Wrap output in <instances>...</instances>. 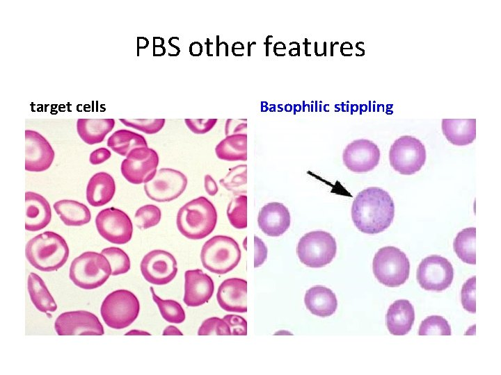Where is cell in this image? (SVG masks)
I'll return each instance as SVG.
<instances>
[{
	"mask_svg": "<svg viewBox=\"0 0 501 375\" xmlns=\"http://www.w3.org/2000/svg\"><path fill=\"white\" fill-rule=\"evenodd\" d=\"M342 159L350 171L356 173L367 172L374 169L380 160V150L372 141L356 140L344 149Z\"/></svg>",
	"mask_w": 501,
	"mask_h": 375,
	"instance_id": "obj_16",
	"label": "cell"
},
{
	"mask_svg": "<svg viewBox=\"0 0 501 375\" xmlns=\"http://www.w3.org/2000/svg\"><path fill=\"white\" fill-rule=\"evenodd\" d=\"M189 53L192 56H199L202 53V46L198 42H193L189 46Z\"/></svg>",
	"mask_w": 501,
	"mask_h": 375,
	"instance_id": "obj_46",
	"label": "cell"
},
{
	"mask_svg": "<svg viewBox=\"0 0 501 375\" xmlns=\"http://www.w3.org/2000/svg\"><path fill=\"white\" fill-rule=\"evenodd\" d=\"M426 149L418 139L403 135L391 145L389 160L392 168L403 175H411L420 171L426 161Z\"/></svg>",
	"mask_w": 501,
	"mask_h": 375,
	"instance_id": "obj_9",
	"label": "cell"
},
{
	"mask_svg": "<svg viewBox=\"0 0 501 375\" xmlns=\"http://www.w3.org/2000/svg\"><path fill=\"white\" fill-rule=\"evenodd\" d=\"M372 269L376 278L383 285L390 288L399 287L408 278L410 262L399 249L387 246L375 253Z\"/></svg>",
	"mask_w": 501,
	"mask_h": 375,
	"instance_id": "obj_6",
	"label": "cell"
},
{
	"mask_svg": "<svg viewBox=\"0 0 501 375\" xmlns=\"http://www.w3.org/2000/svg\"><path fill=\"white\" fill-rule=\"evenodd\" d=\"M223 319L228 324L232 335H247V322L242 317L237 315H226Z\"/></svg>",
	"mask_w": 501,
	"mask_h": 375,
	"instance_id": "obj_42",
	"label": "cell"
},
{
	"mask_svg": "<svg viewBox=\"0 0 501 375\" xmlns=\"http://www.w3.org/2000/svg\"><path fill=\"white\" fill-rule=\"evenodd\" d=\"M227 216L231 225L236 228L243 229L247 227V196L238 195L229 203Z\"/></svg>",
	"mask_w": 501,
	"mask_h": 375,
	"instance_id": "obj_33",
	"label": "cell"
},
{
	"mask_svg": "<svg viewBox=\"0 0 501 375\" xmlns=\"http://www.w3.org/2000/svg\"><path fill=\"white\" fill-rule=\"evenodd\" d=\"M217 211L206 197H199L182 206L177 212L176 224L178 231L191 240L208 236L217 223Z\"/></svg>",
	"mask_w": 501,
	"mask_h": 375,
	"instance_id": "obj_3",
	"label": "cell"
},
{
	"mask_svg": "<svg viewBox=\"0 0 501 375\" xmlns=\"http://www.w3.org/2000/svg\"><path fill=\"white\" fill-rule=\"evenodd\" d=\"M187 178L180 171L172 168H161L154 178L144 183L146 195L157 202L171 201L180 197L187 185Z\"/></svg>",
	"mask_w": 501,
	"mask_h": 375,
	"instance_id": "obj_11",
	"label": "cell"
},
{
	"mask_svg": "<svg viewBox=\"0 0 501 375\" xmlns=\"http://www.w3.org/2000/svg\"><path fill=\"white\" fill-rule=\"evenodd\" d=\"M25 255L35 269L42 272H53L66 262L69 248L61 235L53 231H45L28 241Z\"/></svg>",
	"mask_w": 501,
	"mask_h": 375,
	"instance_id": "obj_2",
	"label": "cell"
},
{
	"mask_svg": "<svg viewBox=\"0 0 501 375\" xmlns=\"http://www.w3.org/2000/svg\"><path fill=\"white\" fill-rule=\"evenodd\" d=\"M54 209L61 221L68 226H81L91 219L89 208L77 201L63 199L54 203Z\"/></svg>",
	"mask_w": 501,
	"mask_h": 375,
	"instance_id": "obj_27",
	"label": "cell"
},
{
	"mask_svg": "<svg viewBox=\"0 0 501 375\" xmlns=\"http://www.w3.org/2000/svg\"><path fill=\"white\" fill-rule=\"evenodd\" d=\"M475 291L476 277L474 276L465 282L461 292L462 306L465 310L471 313L476 312Z\"/></svg>",
	"mask_w": 501,
	"mask_h": 375,
	"instance_id": "obj_40",
	"label": "cell"
},
{
	"mask_svg": "<svg viewBox=\"0 0 501 375\" xmlns=\"http://www.w3.org/2000/svg\"><path fill=\"white\" fill-rule=\"evenodd\" d=\"M140 268L148 282L158 285L170 283L177 273L175 257L161 249L152 250L145 254L141 262Z\"/></svg>",
	"mask_w": 501,
	"mask_h": 375,
	"instance_id": "obj_14",
	"label": "cell"
},
{
	"mask_svg": "<svg viewBox=\"0 0 501 375\" xmlns=\"http://www.w3.org/2000/svg\"><path fill=\"white\" fill-rule=\"evenodd\" d=\"M50 143L38 132L25 131V169L40 172L48 169L54 159Z\"/></svg>",
	"mask_w": 501,
	"mask_h": 375,
	"instance_id": "obj_17",
	"label": "cell"
},
{
	"mask_svg": "<svg viewBox=\"0 0 501 375\" xmlns=\"http://www.w3.org/2000/svg\"><path fill=\"white\" fill-rule=\"evenodd\" d=\"M337 244L331 234L324 231L305 233L299 241L296 253L305 265L318 268L329 264L335 258Z\"/></svg>",
	"mask_w": 501,
	"mask_h": 375,
	"instance_id": "obj_8",
	"label": "cell"
},
{
	"mask_svg": "<svg viewBox=\"0 0 501 375\" xmlns=\"http://www.w3.org/2000/svg\"><path fill=\"white\" fill-rule=\"evenodd\" d=\"M454 278V269L451 262L438 255L424 258L417 271L418 281L426 290L440 292L450 286Z\"/></svg>",
	"mask_w": 501,
	"mask_h": 375,
	"instance_id": "obj_12",
	"label": "cell"
},
{
	"mask_svg": "<svg viewBox=\"0 0 501 375\" xmlns=\"http://www.w3.org/2000/svg\"><path fill=\"white\" fill-rule=\"evenodd\" d=\"M135 224L140 229H147L157 225L161 218V212L159 207L153 204H147L140 207L135 213Z\"/></svg>",
	"mask_w": 501,
	"mask_h": 375,
	"instance_id": "obj_37",
	"label": "cell"
},
{
	"mask_svg": "<svg viewBox=\"0 0 501 375\" xmlns=\"http://www.w3.org/2000/svg\"><path fill=\"white\" fill-rule=\"evenodd\" d=\"M111 156V151L105 147L94 150L90 154L89 161L92 165H97L107 160Z\"/></svg>",
	"mask_w": 501,
	"mask_h": 375,
	"instance_id": "obj_44",
	"label": "cell"
},
{
	"mask_svg": "<svg viewBox=\"0 0 501 375\" xmlns=\"http://www.w3.org/2000/svg\"><path fill=\"white\" fill-rule=\"evenodd\" d=\"M415 320L413 305L406 299H399L389 307L386 314V326L394 335H404L411 329Z\"/></svg>",
	"mask_w": 501,
	"mask_h": 375,
	"instance_id": "obj_22",
	"label": "cell"
},
{
	"mask_svg": "<svg viewBox=\"0 0 501 375\" xmlns=\"http://www.w3.org/2000/svg\"><path fill=\"white\" fill-rule=\"evenodd\" d=\"M217 119H185L188 128L195 134H205L211 131L217 122Z\"/></svg>",
	"mask_w": 501,
	"mask_h": 375,
	"instance_id": "obj_41",
	"label": "cell"
},
{
	"mask_svg": "<svg viewBox=\"0 0 501 375\" xmlns=\"http://www.w3.org/2000/svg\"><path fill=\"white\" fill-rule=\"evenodd\" d=\"M451 327L448 322L439 315H431L425 318L420 324L419 335H450Z\"/></svg>",
	"mask_w": 501,
	"mask_h": 375,
	"instance_id": "obj_36",
	"label": "cell"
},
{
	"mask_svg": "<svg viewBox=\"0 0 501 375\" xmlns=\"http://www.w3.org/2000/svg\"><path fill=\"white\" fill-rule=\"evenodd\" d=\"M255 257L254 267H257L264 263L267 258V249L264 243L257 236L254 237Z\"/></svg>",
	"mask_w": 501,
	"mask_h": 375,
	"instance_id": "obj_43",
	"label": "cell"
},
{
	"mask_svg": "<svg viewBox=\"0 0 501 375\" xmlns=\"http://www.w3.org/2000/svg\"><path fill=\"white\" fill-rule=\"evenodd\" d=\"M114 125L113 119H78L77 131L85 143L91 145L102 142Z\"/></svg>",
	"mask_w": 501,
	"mask_h": 375,
	"instance_id": "obj_26",
	"label": "cell"
},
{
	"mask_svg": "<svg viewBox=\"0 0 501 375\" xmlns=\"http://www.w3.org/2000/svg\"><path fill=\"white\" fill-rule=\"evenodd\" d=\"M246 165H240L230 169L226 176L219 180L221 186L235 194L246 192Z\"/></svg>",
	"mask_w": 501,
	"mask_h": 375,
	"instance_id": "obj_34",
	"label": "cell"
},
{
	"mask_svg": "<svg viewBox=\"0 0 501 375\" xmlns=\"http://www.w3.org/2000/svg\"><path fill=\"white\" fill-rule=\"evenodd\" d=\"M150 290L153 301L166 321L175 324H180L184 321L185 312L180 303L172 299L164 300L156 294L152 287H150Z\"/></svg>",
	"mask_w": 501,
	"mask_h": 375,
	"instance_id": "obj_32",
	"label": "cell"
},
{
	"mask_svg": "<svg viewBox=\"0 0 501 375\" xmlns=\"http://www.w3.org/2000/svg\"><path fill=\"white\" fill-rule=\"evenodd\" d=\"M216 299L220 307L228 312H247V281L231 278L219 285Z\"/></svg>",
	"mask_w": 501,
	"mask_h": 375,
	"instance_id": "obj_19",
	"label": "cell"
},
{
	"mask_svg": "<svg viewBox=\"0 0 501 375\" xmlns=\"http://www.w3.org/2000/svg\"><path fill=\"white\" fill-rule=\"evenodd\" d=\"M183 301L187 306L196 307L207 303L212 297L214 284L212 278L200 269L184 273Z\"/></svg>",
	"mask_w": 501,
	"mask_h": 375,
	"instance_id": "obj_18",
	"label": "cell"
},
{
	"mask_svg": "<svg viewBox=\"0 0 501 375\" xmlns=\"http://www.w3.org/2000/svg\"><path fill=\"white\" fill-rule=\"evenodd\" d=\"M140 303L134 293L127 290H118L104 299L100 313L110 328L121 329L129 326L138 317Z\"/></svg>",
	"mask_w": 501,
	"mask_h": 375,
	"instance_id": "obj_7",
	"label": "cell"
},
{
	"mask_svg": "<svg viewBox=\"0 0 501 375\" xmlns=\"http://www.w3.org/2000/svg\"><path fill=\"white\" fill-rule=\"evenodd\" d=\"M27 289L31 300L40 312H54L57 305L49 292L43 280L36 274L30 273L28 276Z\"/></svg>",
	"mask_w": 501,
	"mask_h": 375,
	"instance_id": "obj_29",
	"label": "cell"
},
{
	"mask_svg": "<svg viewBox=\"0 0 501 375\" xmlns=\"http://www.w3.org/2000/svg\"><path fill=\"white\" fill-rule=\"evenodd\" d=\"M216 156L227 161L247 160V135L235 133L227 135L215 147Z\"/></svg>",
	"mask_w": 501,
	"mask_h": 375,
	"instance_id": "obj_28",
	"label": "cell"
},
{
	"mask_svg": "<svg viewBox=\"0 0 501 375\" xmlns=\"http://www.w3.org/2000/svg\"><path fill=\"white\" fill-rule=\"evenodd\" d=\"M290 220L289 211L284 204L271 202L260 209L257 224L264 234L271 237H278L289 228Z\"/></svg>",
	"mask_w": 501,
	"mask_h": 375,
	"instance_id": "obj_20",
	"label": "cell"
},
{
	"mask_svg": "<svg viewBox=\"0 0 501 375\" xmlns=\"http://www.w3.org/2000/svg\"><path fill=\"white\" fill-rule=\"evenodd\" d=\"M304 302L312 314L323 317L334 314L337 307L335 294L331 289L322 285L308 289L305 294Z\"/></svg>",
	"mask_w": 501,
	"mask_h": 375,
	"instance_id": "obj_23",
	"label": "cell"
},
{
	"mask_svg": "<svg viewBox=\"0 0 501 375\" xmlns=\"http://www.w3.org/2000/svg\"><path fill=\"white\" fill-rule=\"evenodd\" d=\"M115 192L116 184L111 175L104 172H97L87 184L86 199L90 206L100 207L113 199Z\"/></svg>",
	"mask_w": 501,
	"mask_h": 375,
	"instance_id": "obj_24",
	"label": "cell"
},
{
	"mask_svg": "<svg viewBox=\"0 0 501 375\" xmlns=\"http://www.w3.org/2000/svg\"><path fill=\"white\" fill-rule=\"evenodd\" d=\"M241 259V249L231 237L218 235L203 244L200 252L202 266L208 271L224 274L232 271Z\"/></svg>",
	"mask_w": 501,
	"mask_h": 375,
	"instance_id": "obj_4",
	"label": "cell"
},
{
	"mask_svg": "<svg viewBox=\"0 0 501 375\" xmlns=\"http://www.w3.org/2000/svg\"><path fill=\"white\" fill-rule=\"evenodd\" d=\"M204 187L206 192L209 196L216 195L218 191L217 183L209 174H206L205 176Z\"/></svg>",
	"mask_w": 501,
	"mask_h": 375,
	"instance_id": "obj_45",
	"label": "cell"
},
{
	"mask_svg": "<svg viewBox=\"0 0 501 375\" xmlns=\"http://www.w3.org/2000/svg\"><path fill=\"white\" fill-rule=\"evenodd\" d=\"M101 253L108 260L112 276L127 273L130 269L129 258L122 249L111 247L102 249Z\"/></svg>",
	"mask_w": 501,
	"mask_h": 375,
	"instance_id": "obj_35",
	"label": "cell"
},
{
	"mask_svg": "<svg viewBox=\"0 0 501 375\" xmlns=\"http://www.w3.org/2000/svg\"><path fill=\"white\" fill-rule=\"evenodd\" d=\"M159 165V156L155 150L148 147L132 149L120 166L121 174L132 184L146 183L156 174Z\"/></svg>",
	"mask_w": 501,
	"mask_h": 375,
	"instance_id": "obj_10",
	"label": "cell"
},
{
	"mask_svg": "<svg viewBox=\"0 0 501 375\" xmlns=\"http://www.w3.org/2000/svg\"><path fill=\"white\" fill-rule=\"evenodd\" d=\"M476 228L469 227L463 229L456 235L453 247L457 256L464 262L476 264Z\"/></svg>",
	"mask_w": 501,
	"mask_h": 375,
	"instance_id": "obj_31",
	"label": "cell"
},
{
	"mask_svg": "<svg viewBox=\"0 0 501 375\" xmlns=\"http://www.w3.org/2000/svg\"><path fill=\"white\" fill-rule=\"evenodd\" d=\"M95 225L99 234L111 243L126 244L132 237L133 224L129 217L114 207L100 211L95 218Z\"/></svg>",
	"mask_w": 501,
	"mask_h": 375,
	"instance_id": "obj_13",
	"label": "cell"
},
{
	"mask_svg": "<svg viewBox=\"0 0 501 375\" xmlns=\"http://www.w3.org/2000/svg\"><path fill=\"white\" fill-rule=\"evenodd\" d=\"M150 335L148 333L145 331H138V330H132L129 333H126L125 335Z\"/></svg>",
	"mask_w": 501,
	"mask_h": 375,
	"instance_id": "obj_48",
	"label": "cell"
},
{
	"mask_svg": "<svg viewBox=\"0 0 501 375\" xmlns=\"http://www.w3.org/2000/svg\"><path fill=\"white\" fill-rule=\"evenodd\" d=\"M107 146L118 154L127 156L135 148L148 147V143L142 135L127 129H120L108 138Z\"/></svg>",
	"mask_w": 501,
	"mask_h": 375,
	"instance_id": "obj_30",
	"label": "cell"
},
{
	"mask_svg": "<svg viewBox=\"0 0 501 375\" xmlns=\"http://www.w3.org/2000/svg\"><path fill=\"white\" fill-rule=\"evenodd\" d=\"M58 335H102L104 328L97 317L86 310L65 312L54 323Z\"/></svg>",
	"mask_w": 501,
	"mask_h": 375,
	"instance_id": "obj_15",
	"label": "cell"
},
{
	"mask_svg": "<svg viewBox=\"0 0 501 375\" xmlns=\"http://www.w3.org/2000/svg\"><path fill=\"white\" fill-rule=\"evenodd\" d=\"M198 335H231L230 328L223 319L213 317L206 319L200 325Z\"/></svg>",
	"mask_w": 501,
	"mask_h": 375,
	"instance_id": "obj_39",
	"label": "cell"
},
{
	"mask_svg": "<svg viewBox=\"0 0 501 375\" xmlns=\"http://www.w3.org/2000/svg\"><path fill=\"white\" fill-rule=\"evenodd\" d=\"M351 212L353 224L360 231L376 234L384 231L392 222L395 205L386 191L370 187L356 195Z\"/></svg>",
	"mask_w": 501,
	"mask_h": 375,
	"instance_id": "obj_1",
	"label": "cell"
},
{
	"mask_svg": "<svg viewBox=\"0 0 501 375\" xmlns=\"http://www.w3.org/2000/svg\"><path fill=\"white\" fill-rule=\"evenodd\" d=\"M126 126L141 131L146 134H155L165 124V119H119Z\"/></svg>",
	"mask_w": 501,
	"mask_h": 375,
	"instance_id": "obj_38",
	"label": "cell"
},
{
	"mask_svg": "<svg viewBox=\"0 0 501 375\" xmlns=\"http://www.w3.org/2000/svg\"><path fill=\"white\" fill-rule=\"evenodd\" d=\"M111 275L106 258L101 253L86 251L71 262L69 276L74 285L85 290L102 285Z\"/></svg>",
	"mask_w": 501,
	"mask_h": 375,
	"instance_id": "obj_5",
	"label": "cell"
},
{
	"mask_svg": "<svg viewBox=\"0 0 501 375\" xmlns=\"http://www.w3.org/2000/svg\"><path fill=\"white\" fill-rule=\"evenodd\" d=\"M182 335V333L174 326H167L163 331V335Z\"/></svg>",
	"mask_w": 501,
	"mask_h": 375,
	"instance_id": "obj_47",
	"label": "cell"
},
{
	"mask_svg": "<svg viewBox=\"0 0 501 375\" xmlns=\"http://www.w3.org/2000/svg\"><path fill=\"white\" fill-rule=\"evenodd\" d=\"M51 219V210L48 201L36 192H26L25 229L40 231L49 224Z\"/></svg>",
	"mask_w": 501,
	"mask_h": 375,
	"instance_id": "obj_21",
	"label": "cell"
},
{
	"mask_svg": "<svg viewBox=\"0 0 501 375\" xmlns=\"http://www.w3.org/2000/svg\"><path fill=\"white\" fill-rule=\"evenodd\" d=\"M441 128L446 139L454 145H468L476 138L475 119H443Z\"/></svg>",
	"mask_w": 501,
	"mask_h": 375,
	"instance_id": "obj_25",
	"label": "cell"
}]
</instances>
